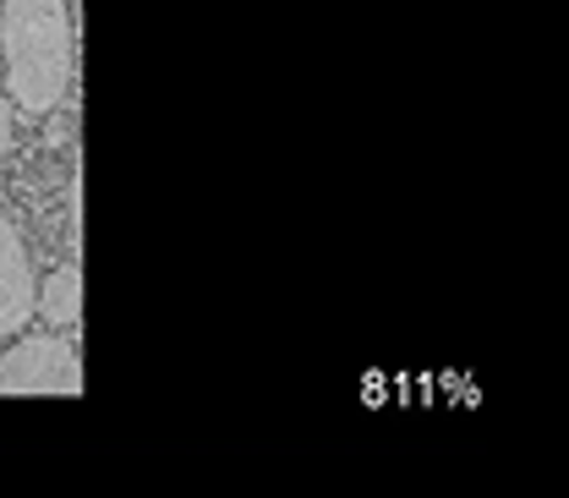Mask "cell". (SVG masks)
I'll use <instances>...</instances> for the list:
<instances>
[{"mask_svg": "<svg viewBox=\"0 0 569 498\" xmlns=\"http://www.w3.org/2000/svg\"><path fill=\"white\" fill-rule=\"evenodd\" d=\"M6 99L22 116H50L71 82V11L67 0H6L0 6Z\"/></svg>", "mask_w": 569, "mask_h": 498, "instance_id": "6da1fadb", "label": "cell"}, {"mask_svg": "<svg viewBox=\"0 0 569 498\" xmlns=\"http://www.w3.org/2000/svg\"><path fill=\"white\" fill-rule=\"evenodd\" d=\"M82 389H88L82 356L61 335L17 340L0 356V395H82Z\"/></svg>", "mask_w": 569, "mask_h": 498, "instance_id": "7a4b0ae2", "label": "cell"}, {"mask_svg": "<svg viewBox=\"0 0 569 498\" xmlns=\"http://www.w3.org/2000/svg\"><path fill=\"white\" fill-rule=\"evenodd\" d=\"M33 312H39V285L28 269V247H22L17 225L0 213V340L17 335Z\"/></svg>", "mask_w": 569, "mask_h": 498, "instance_id": "3957f363", "label": "cell"}, {"mask_svg": "<svg viewBox=\"0 0 569 498\" xmlns=\"http://www.w3.org/2000/svg\"><path fill=\"white\" fill-rule=\"evenodd\" d=\"M39 312H44L50 323H61V329H77V323H82V269H77V263L56 269V275L44 280Z\"/></svg>", "mask_w": 569, "mask_h": 498, "instance_id": "277c9868", "label": "cell"}, {"mask_svg": "<svg viewBox=\"0 0 569 498\" xmlns=\"http://www.w3.org/2000/svg\"><path fill=\"white\" fill-rule=\"evenodd\" d=\"M71 241L82 247V170H71Z\"/></svg>", "mask_w": 569, "mask_h": 498, "instance_id": "5b68a950", "label": "cell"}, {"mask_svg": "<svg viewBox=\"0 0 569 498\" xmlns=\"http://www.w3.org/2000/svg\"><path fill=\"white\" fill-rule=\"evenodd\" d=\"M6 148H11V99L0 93V165H6Z\"/></svg>", "mask_w": 569, "mask_h": 498, "instance_id": "8992f818", "label": "cell"}]
</instances>
